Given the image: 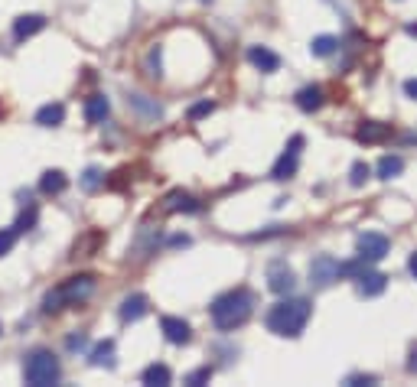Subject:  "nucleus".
<instances>
[{
	"label": "nucleus",
	"mask_w": 417,
	"mask_h": 387,
	"mask_svg": "<svg viewBox=\"0 0 417 387\" xmlns=\"http://www.w3.org/2000/svg\"><path fill=\"white\" fill-rule=\"evenodd\" d=\"M255 312V293L251 290H231L212 303V322L219 332H235Z\"/></svg>",
	"instance_id": "nucleus-1"
},
{
	"label": "nucleus",
	"mask_w": 417,
	"mask_h": 387,
	"mask_svg": "<svg viewBox=\"0 0 417 387\" xmlns=\"http://www.w3.org/2000/svg\"><path fill=\"white\" fill-rule=\"evenodd\" d=\"M310 312H313V306H310V300H281L277 306H271L267 309V328H271L274 336L281 338H297L303 328H307L310 322Z\"/></svg>",
	"instance_id": "nucleus-2"
},
{
	"label": "nucleus",
	"mask_w": 417,
	"mask_h": 387,
	"mask_svg": "<svg viewBox=\"0 0 417 387\" xmlns=\"http://www.w3.org/2000/svg\"><path fill=\"white\" fill-rule=\"evenodd\" d=\"M95 286H98V280H95V274H78V277H68L62 280L56 290H49L43 300V312H59L66 309V306H78L85 303L88 296L95 293Z\"/></svg>",
	"instance_id": "nucleus-3"
},
{
	"label": "nucleus",
	"mask_w": 417,
	"mask_h": 387,
	"mask_svg": "<svg viewBox=\"0 0 417 387\" xmlns=\"http://www.w3.org/2000/svg\"><path fill=\"white\" fill-rule=\"evenodd\" d=\"M23 378L26 384H33V387H49L56 384V381L62 378V368H59V358L52 352H33V355H26V364H23Z\"/></svg>",
	"instance_id": "nucleus-4"
},
{
	"label": "nucleus",
	"mask_w": 417,
	"mask_h": 387,
	"mask_svg": "<svg viewBox=\"0 0 417 387\" xmlns=\"http://www.w3.org/2000/svg\"><path fill=\"white\" fill-rule=\"evenodd\" d=\"M336 280H339V261H336L332 254L313 257V264H310V283H313L316 290H326V286H332Z\"/></svg>",
	"instance_id": "nucleus-5"
},
{
	"label": "nucleus",
	"mask_w": 417,
	"mask_h": 387,
	"mask_svg": "<svg viewBox=\"0 0 417 387\" xmlns=\"http://www.w3.org/2000/svg\"><path fill=\"white\" fill-rule=\"evenodd\" d=\"M267 290L277 296H287L297 290V274L287 267V261H271L267 264Z\"/></svg>",
	"instance_id": "nucleus-6"
},
{
	"label": "nucleus",
	"mask_w": 417,
	"mask_h": 387,
	"mask_svg": "<svg viewBox=\"0 0 417 387\" xmlns=\"http://www.w3.org/2000/svg\"><path fill=\"white\" fill-rule=\"evenodd\" d=\"M300 150H303V137H290V143H287V150L281 153V160L274 163V169H271V179H290L294 173H297V160H300Z\"/></svg>",
	"instance_id": "nucleus-7"
},
{
	"label": "nucleus",
	"mask_w": 417,
	"mask_h": 387,
	"mask_svg": "<svg viewBox=\"0 0 417 387\" xmlns=\"http://www.w3.org/2000/svg\"><path fill=\"white\" fill-rule=\"evenodd\" d=\"M388 247H392V241H388L385 235H378V231H365V235H358V257H365L368 264L388 257Z\"/></svg>",
	"instance_id": "nucleus-8"
},
{
	"label": "nucleus",
	"mask_w": 417,
	"mask_h": 387,
	"mask_svg": "<svg viewBox=\"0 0 417 387\" xmlns=\"http://www.w3.org/2000/svg\"><path fill=\"white\" fill-rule=\"evenodd\" d=\"M199 209H203V202H199L196 195L183 192V189H173V192L163 199V211H167V215H176V211H183V215H196Z\"/></svg>",
	"instance_id": "nucleus-9"
},
{
	"label": "nucleus",
	"mask_w": 417,
	"mask_h": 387,
	"mask_svg": "<svg viewBox=\"0 0 417 387\" xmlns=\"http://www.w3.org/2000/svg\"><path fill=\"white\" fill-rule=\"evenodd\" d=\"M248 62H251L258 72H264V75H271V72L281 68V56L271 52L267 46H251V49H248Z\"/></svg>",
	"instance_id": "nucleus-10"
},
{
	"label": "nucleus",
	"mask_w": 417,
	"mask_h": 387,
	"mask_svg": "<svg viewBox=\"0 0 417 387\" xmlns=\"http://www.w3.org/2000/svg\"><path fill=\"white\" fill-rule=\"evenodd\" d=\"M392 137V124H382V121H365V124L356 130V140L372 147V143H385Z\"/></svg>",
	"instance_id": "nucleus-11"
},
{
	"label": "nucleus",
	"mask_w": 417,
	"mask_h": 387,
	"mask_svg": "<svg viewBox=\"0 0 417 387\" xmlns=\"http://www.w3.org/2000/svg\"><path fill=\"white\" fill-rule=\"evenodd\" d=\"M163 328V336H167V342L170 345H186L189 338H193V328H189V322L176 319V316H167V319L160 322Z\"/></svg>",
	"instance_id": "nucleus-12"
},
{
	"label": "nucleus",
	"mask_w": 417,
	"mask_h": 387,
	"mask_svg": "<svg viewBox=\"0 0 417 387\" xmlns=\"http://www.w3.org/2000/svg\"><path fill=\"white\" fill-rule=\"evenodd\" d=\"M40 30H46V17H40V13H23V17L13 20V36H17L20 42L36 36Z\"/></svg>",
	"instance_id": "nucleus-13"
},
{
	"label": "nucleus",
	"mask_w": 417,
	"mask_h": 387,
	"mask_svg": "<svg viewBox=\"0 0 417 387\" xmlns=\"http://www.w3.org/2000/svg\"><path fill=\"white\" fill-rule=\"evenodd\" d=\"M147 296H140V293H134V296H124V303H121V322H137V319H144L147 316Z\"/></svg>",
	"instance_id": "nucleus-14"
},
{
	"label": "nucleus",
	"mask_w": 417,
	"mask_h": 387,
	"mask_svg": "<svg viewBox=\"0 0 417 387\" xmlns=\"http://www.w3.org/2000/svg\"><path fill=\"white\" fill-rule=\"evenodd\" d=\"M326 102V94L320 85H307V88H300L297 92V108L300 111H307V114H313V111H320Z\"/></svg>",
	"instance_id": "nucleus-15"
},
{
	"label": "nucleus",
	"mask_w": 417,
	"mask_h": 387,
	"mask_svg": "<svg viewBox=\"0 0 417 387\" xmlns=\"http://www.w3.org/2000/svg\"><path fill=\"white\" fill-rule=\"evenodd\" d=\"M385 286H388V277L378 274V270H365L358 277V293L362 296H378V293H385Z\"/></svg>",
	"instance_id": "nucleus-16"
},
{
	"label": "nucleus",
	"mask_w": 417,
	"mask_h": 387,
	"mask_svg": "<svg viewBox=\"0 0 417 387\" xmlns=\"http://www.w3.org/2000/svg\"><path fill=\"white\" fill-rule=\"evenodd\" d=\"M108 111H111L108 98H104V94H92V98L85 102V121L88 124H104Z\"/></svg>",
	"instance_id": "nucleus-17"
},
{
	"label": "nucleus",
	"mask_w": 417,
	"mask_h": 387,
	"mask_svg": "<svg viewBox=\"0 0 417 387\" xmlns=\"http://www.w3.org/2000/svg\"><path fill=\"white\" fill-rule=\"evenodd\" d=\"M66 173L62 169H46L43 173V179H40V192L43 195H59L62 189H66Z\"/></svg>",
	"instance_id": "nucleus-18"
},
{
	"label": "nucleus",
	"mask_w": 417,
	"mask_h": 387,
	"mask_svg": "<svg viewBox=\"0 0 417 387\" xmlns=\"http://www.w3.org/2000/svg\"><path fill=\"white\" fill-rule=\"evenodd\" d=\"M92 364L95 368H114V342L111 338H104V342H98V345L92 348Z\"/></svg>",
	"instance_id": "nucleus-19"
},
{
	"label": "nucleus",
	"mask_w": 417,
	"mask_h": 387,
	"mask_svg": "<svg viewBox=\"0 0 417 387\" xmlns=\"http://www.w3.org/2000/svg\"><path fill=\"white\" fill-rule=\"evenodd\" d=\"M66 121V108L62 104H46V108L36 111V124L40 127H59Z\"/></svg>",
	"instance_id": "nucleus-20"
},
{
	"label": "nucleus",
	"mask_w": 417,
	"mask_h": 387,
	"mask_svg": "<svg viewBox=\"0 0 417 387\" xmlns=\"http://www.w3.org/2000/svg\"><path fill=\"white\" fill-rule=\"evenodd\" d=\"M375 173H378V179H385V183H388V179H398L401 173H404V160H401V156H382Z\"/></svg>",
	"instance_id": "nucleus-21"
},
{
	"label": "nucleus",
	"mask_w": 417,
	"mask_h": 387,
	"mask_svg": "<svg viewBox=\"0 0 417 387\" xmlns=\"http://www.w3.org/2000/svg\"><path fill=\"white\" fill-rule=\"evenodd\" d=\"M170 368L167 364H150V368L144 371V384H150V387H167L170 384Z\"/></svg>",
	"instance_id": "nucleus-22"
},
{
	"label": "nucleus",
	"mask_w": 417,
	"mask_h": 387,
	"mask_svg": "<svg viewBox=\"0 0 417 387\" xmlns=\"http://www.w3.org/2000/svg\"><path fill=\"white\" fill-rule=\"evenodd\" d=\"M336 46H339V39H336V36H316V39L310 42V52H313L316 59H326V56H332V52H336Z\"/></svg>",
	"instance_id": "nucleus-23"
},
{
	"label": "nucleus",
	"mask_w": 417,
	"mask_h": 387,
	"mask_svg": "<svg viewBox=\"0 0 417 387\" xmlns=\"http://www.w3.org/2000/svg\"><path fill=\"white\" fill-rule=\"evenodd\" d=\"M98 245H102V231H92V235L82 238V241L75 245V254H72V257H92V251Z\"/></svg>",
	"instance_id": "nucleus-24"
},
{
	"label": "nucleus",
	"mask_w": 417,
	"mask_h": 387,
	"mask_svg": "<svg viewBox=\"0 0 417 387\" xmlns=\"http://www.w3.org/2000/svg\"><path fill=\"white\" fill-rule=\"evenodd\" d=\"M131 104H134L140 114H147V118H160L163 114V108L160 104H154V102H147L144 94H131Z\"/></svg>",
	"instance_id": "nucleus-25"
},
{
	"label": "nucleus",
	"mask_w": 417,
	"mask_h": 387,
	"mask_svg": "<svg viewBox=\"0 0 417 387\" xmlns=\"http://www.w3.org/2000/svg\"><path fill=\"white\" fill-rule=\"evenodd\" d=\"M368 270V261L365 257H358V261H346V264H339V277H362Z\"/></svg>",
	"instance_id": "nucleus-26"
},
{
	"label": "nucleus",
	"mask_w": 417,
	"mask_h": 387,
	"mask_svg": "<svg viewBox=\"0 0 417 387\" xmlns=\"http://www.w3.org/2000/svg\"><path fill=\"white\" fill-rule=\"evenodd\" d=\"M160 56H163V49H160V46H154V49L147 52V75H150V78H160V75H163Z\"/></svg>",
	"instance_id": "nucleus-27"
},
{
	"label": "nucleus",
	"mask_w": 417,
	"mask_h": 387,
	"mask_svg": "<svg viewBox=\"0 0 417 387\" xmlns=\"http://www.w3.org/2000/svg\"><path fill=\"white\" fill-rule=\"evenodd\" d=\"M102 183H104L102 169H98V166H88V169H85V176H82V189H85V192H95V189H98Z\"/></svg>",
	"instance_id": "nucleus-28"
},
{
	"label": "nucleus",
	"mask_w": 417,
	"mask_h": 387,
	"mask_svg": "<svg viewBox=\"0 0 417 387\" xmlns=\"http://www.w3.org/2000/svg\"><path fill=\"white\" fill-rule=\"evenodd\" d=\"M17 235H20L17 225H13V228H4V231H0V257L13 251V245H17Z\"/></svg>",
	"instance_id": "nucleus-29"
},
{
	"label": "nucleus",
	"mask_w": 417,
	"mask_h": 387,
	"mask_svg": "<svg viewBox=\"0 0 417 387\" xmlns=\"http://www.w3.org/2000/svg\"><path fill=\"white\" fill-rule=\"evenodd\" d=\"M372 176V166H368V163H356V166H352V173H349V183L356 185H365V179Z\"/></svg>",
	"instance_id": "nucleus-30"
},
{
	"label": "nucleus",
	"mask_w": 417,
	"mask_h": 387,
	"mask_svg": "<svg viewBox=\"0 0 417 387\" xmlns=\"http://www.w3.org/2000/svg\"><path fill=\"white\" fill-rule=\"evenodd\" d=\"M212 111H215V102H199L189 108V121H199V118H205V114H212Z\"/></svg>",
	"instance_id": "nucleus-31"
},
{
	"label": "nucleus",
	"mask_w": 417,
	"mask_h": 387,
	"mask_svg": "<svg viewBox=\"0 0 417 387\" xmlns=\"http://www.w3.org/2000/svg\"><path fill=\"white\" fill-rule=\"evenodd\" d=\"M36 225V205H30V209L20 215V221H17V231H30V228Z\"/></svg>",
	"instance_id": "nucleus-32"
},
{
	"label": "nucleus",
	"mask_w": 417,
	"mask_h": 387,
	"mask_svg": "<svg viewBox=\"0 0 417 387\" xmlns=\"http://www.w3.org/2000/svg\"><path fill=\"white\" fill-rule=\"evenodd\" d=\"M209 378H212V368H199V371H193V374L186 378V384L189 387H199V384H205Z\"/></svg>",
	"instance_id": "nucleus-33"
},
{
	"label": "nucleus",
	"mask_w": 417,
	"mask_h": 387,
	"mask_svg": "<svg viewBox=\"0 0 417 387\" xmlns=\"http://www.w3.org/2000/svg\"><path fill=\"white\" fill-rule=\"evenodd\" d=\"M88 345V336H85V332H78V336H68L66 338V348H68V352H78V348H85Z\"/></svg>",
	"instance_id": "nucleus-34"
},
{
	"label": "nucleus",
	"mask_w": 417,
	"mask_h": 387,
	"mask_svg": "<svg viewBox=\"0 0 417 387\" xmlns=\"http://www.w3.org/2000/svg\"><path fill=\"white\" fill-rule=\"evenodd\" d=\"M375 381H378L375 374H352V378L346 381V384H352V387H356V384H375Z\"/></svg>",
	"instance_id": "nucleus-35"
},
{
	"label": "nucleus",
	"mask_w": 417,
	"mask_h": 387,
	"mask_svg": "<svg viewBox=\"0 0 417 387\" xmlns=\"http://www.w3.org/2000/svg\"><path fill=\"white\" fill-rule=\"evenodd\" d=\"M404 94H408L411 102H417V78H408V82H404Z\"/></svg>",
	"instance_id": "nucleus-36"
},
{
	"label": "nucleus",
	"mask_w": 417,
	"mask_h": 387,
	"mask_svg": "<svg viewBox=\"0 0 417 387\" xmlns=\"http://www.w3.org/2000/svg\"><path fill=\"white\" fill-rule=\"evenodd\" d=\"M170 245H173V247H186V245H189V238H186V235H176V238H170Z\"/></svg>",
	"instance_id": "nucleus-37"
},
{
	"label": "nucleus",
	"mask_w": 417,
	"mask_h": 387,
	"mask_svg": "<svg viewBox=\"0 0 417 387\" xmlns=\"http://www.w3.org/2000/svg\"><path fill=\"white\" fill-rule=\"evenodd\" d=\"M408 371H414V374H417V348H414V352H411V362H408Z\"/></svg>",
	"instance_id": "nucleus-38"
},
{
	"label": "nucleus",
	"mask_w": 417,
	"mask_h": 387,
	"mask_svg": "<svg viewBox=\"0 0 417 387\" xmlns=\"http://www.w3.org/2000/svg\"><path fill=\"white\" fill-rule=\"evenodd\" d=\"M408 267H411V274L417 277V254H411V261H408Z\"/></svg>",
	"instance_id": "nucleus-39"
},
{
	"label": "nucleus",
	"mask_w": 417,
	"mask_h": 387,
	"mask_svg": "<svg viewBox=\"0 0 417 387\" xmlns=\"http://www.w3.org/2000/svg\"><path fill=\"white\" fill-rule=\"evenodd\" d=\"M0 332H4V328H0Z\"/></svg>",
	"instance_id": "nucleus-40"
}]
</instances>
